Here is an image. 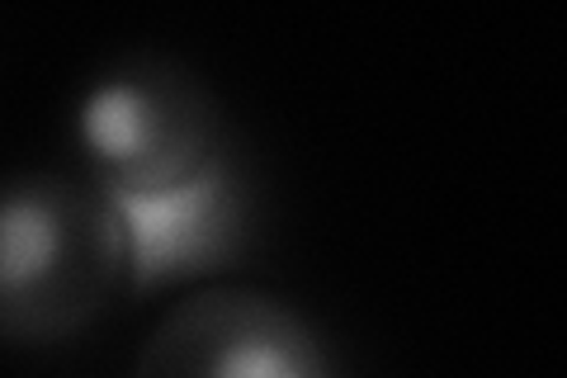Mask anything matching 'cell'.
Wrapping results in <instances>:
<instances>
[{
  "label": "cell",
  "instance_id": "obj_1",
  "mask_svg": "<svg viewBox=\"0 0 567 378\" xmlns=\"http://www.w3.org/2000/svg\"><path fill=\"white\" fill-rule=\"evenodd\" d=\"M128 298L114 200L66 171L0 180V346L48 350Z\"/></svg>",
  "mask_w": 567,
  "mask_h": 378
},
{
  "label": "cell",
  "instance_id": "obj_2",
  "mask_svg": "<svg viewBox=\"0 0 567 378\" xmlns=\"http://www.w3.org/2000/svg\"><path fill=\"white\" fill-rule=\"evenodd\" d=\"M81 180L110 200L162 190L233 147L223 100L175 58H123L81 85L71 104Z\"/></svg>",
  "mask_w": 567,
  "mask_h": 378
},
{
  "label": "cell",
  "instance_id": "obj_4",
  "mask_svg": "<svg viewBox=\"0 0 567 378\" xmlns=\"http://www.w3.org/2000/svg\"><path fill=\"white\" fill-rule=\"evenodd\" d=\"M128 378H346L312 313L270 289L208 284L171 303Z\"/></svg>",
  "mask_w": 567,
  "mask_h": 378
},
{
  "label": "cell",
  "instance_id": "obj_3",
  "mask_svg": "<svg viewBox=\"0 0 567 378\" xmlns=\"http://www.w3.org/2000/svg\"><path fill=\"white\" fill-rule=\"evenodd\" d=\"M114 213L128 251V298L223 284L251 269L265 246V194L237 142L162 190L118 194Z\"/></svg>",
  "mask_w": 567,
  "mask_h": 378
}]
</instances>
